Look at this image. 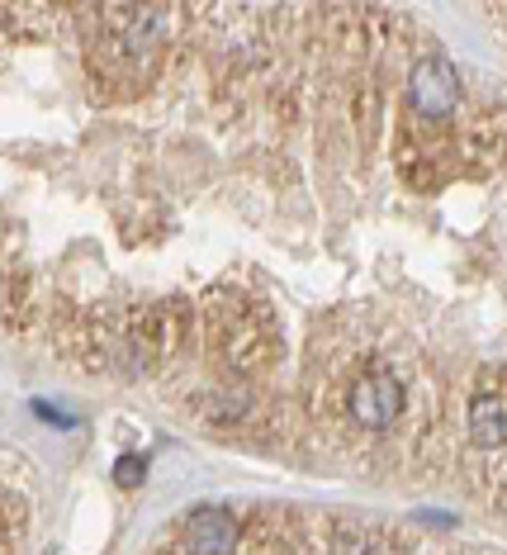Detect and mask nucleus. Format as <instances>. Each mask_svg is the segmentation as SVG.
I'll return each instance as SVG.
<instances>
[{
	"mask_svg": "<svg viewBox=\"0 0 507 555\" xmlns=\"http://www.w3.org/2000/svg\"><path fill=\"white\" fill-rule=\"evenodd\" d=\"M347 409L351 418H356L361 427H370V433H379V427H389L403 413V385L399 375L389 371H365L356 385H351L347 395Z\"/></svg>",
	"mask_w": 507,
	"mask_h": 555,
	"instance_id": "nucleus-1",
	"label": "nucleus"
},
{
	"mask_svg": "<svg viewBox=\"0 0 507 555\" xmlns=\"http://www.w3.org/2000/svg\"><path fill=\"white\" fill-rule=\"evenodd\" d=\"M408 95H413L417 115L446 119L451 109L460 105V72H455L446 57H422L408 77Z\"/></svg>",
	"mask_w": 507,
	"mask_h": 555,
	"instance_id": "nucleus-2",
	"label": "nucleus"
},
{
	"mask_svg": "<svg viewBox=\"0 0 507 555\" xmlns=\"http://www.w3.org/2000/svg\"><path fill=\"white\" fill-rule=\"evenodd\" d=\"M171 541L181 551H237L243 527H237V517L223 513V508H190L181 517V527L171 532Z\"/></svg>",
	"mask_w": 507,
	"mask_h": 555,
	"instance_id": "nucleus-3",
	"label": "nucleus"
},
{
	"mask_svg": "<svg viewBox=\"0 0 507 555\" xmlns=\"http://www.w3.org/2000/svg\"><path fill=\"white\" fill-rule=\"evenodd\" d=\"M470 441L474 447H503L507 441V395H474L470 403Z\"/></svg>",
	"mask_w": 507,
	"mask_h": 555,
	"instance_id": "nucleus-4",
	"label": "nucleus"
},
{
	"mask_svg": "<svg viewBox=\"0 0 507 555\" xmlns=\"http://www.w3.org/2000/svg\"><path fill=\"white\" fill-rule=\"evenodd\" d=\"M15 541H24V513L15 503V489L0 479V546H15Z\"/></svg>",
	"mask_w": 507,
	"mask_h": 555,
	"instance_id": "nucleus-5",
	"label": "nucleus"
},
{
	"mask_svg": "<svg viewBox=\"0 0 507 555\" xmlns=\"http://www.w3.org/2000/svg\"><path fill=\"white\" fill-rule=\"evenodd\" d=\"M119 479L123 485H138L143 479V461H119Z\"/></svg>",
	"mask_w": 507,
	"mask_h": 555,
	"instance_id": "nucleus-6",
	"label": "nucleus"
}]
</instances>
